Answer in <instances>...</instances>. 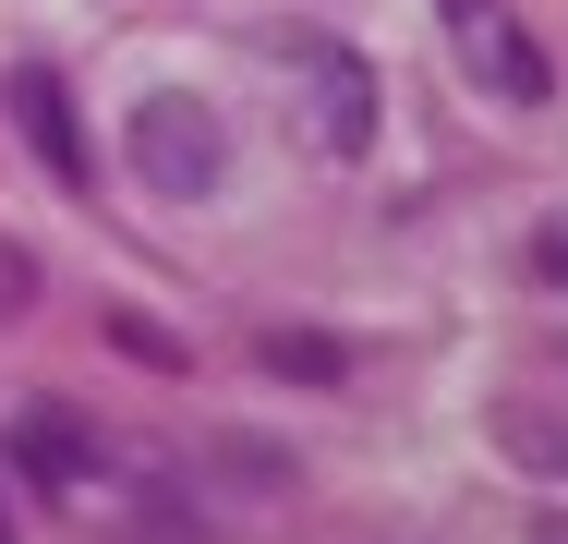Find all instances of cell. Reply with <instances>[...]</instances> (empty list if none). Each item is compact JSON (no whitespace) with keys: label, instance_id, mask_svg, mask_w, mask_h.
<instances>
[{"label":"cell","instance_id":"11","mask_svg":"<svg viewBox=\"0 0 568 544\" xmlns=\"http://www.w3.org/2000/svg\"><path fill=\"white\" fill-rule=\"evenodd\" d=\"M0 544H12V496H0Z\"/></svg>","mask_w":568,"mask_h":544},{"label":"cell","instance_id":"4","mask_svg":"<svg viewBox=\"0 0 568 544\" xmlns=\"http://www.w3.org/2000/svg\"><path fill=\"white\" fill-rule=\"evenodd\" d=\"M291 73L315 85V145L327 158H363L375 145V73H363V49L351 37H291Z\"/></svg>","mask_w":568,"mask_h":544},{"label":"cell","instance_id":"2","mask_svg":"<svg viewBox=\"0 0 568 544\" xmlns=\"http://www.w3.org/2000/svg\"><path fill=\"white\" fill-rule=\"evenodd\" d=\"M436 12H448L459 73H471L484 98H508V109H545V98H557V61L532 49V24H520L508 0H436Z\"/></svg>","mask_w":568,"mask_h":544},{"label":"cell","instance_id":"3","mask_svg":"<svg viewBox=\"0 0 568 544\" xmlns=\"http://www.w3.org/2000/svg\"><path fill=\"white\" fill-rule=\"evenodd\" d=\"M0 109L24 121V145H37V170H49L61 194H98V145H85V121H73V85H61L49 61H12V73H0Z\"/></svg>","mask_w":568,"mask_h":544},{"label":"cell","instance_id":"9","mask_svg":"<svg viewBox=\"0 0 568 544\" xmlns=\"http://www.w3.org/2000/svg\"><path fill=\"white\" fill-rule=\"evenodd\" d=\"M24 303H37V254H24V242H0V315H24Z\"/></svg>","mask_w":568,"mask_h":544},{"label":"cell","instance_id":"5","mask_svg":"<svg viewBox=\"0 0 568 544\" xmlns=\"http://www.w3.org/2000/svg\"><path fill=\"white\" fill-rule=\"evenodd\" d=\"M12 460L49 484V496H98V472H110V447H98V424L85 412H61V400H37L24 424H12Z\"/></svg>","mask_w":568,"mask_h":544},{"label":"cell","instance_id":"7","mask_svg":"<svg viewBox=\"0 0 568 544\" xmlns=\"http://www.w3.org/2000/svg\"><path fill=\"white\" fill-rule=\"evenodd\" d=\"M110 339H121V363H145V375H182V363H194L170 326H158V315H133V303H110Z\"/></svg>","mask_w":568,"mask_h":544},{"label":"cell","instance_id":"10","mask_svg":"<svg viewBox=\"0 0 568 544\" xmlns=\"http://www.w3.org/2000/svg\"><path fill=\"white\" fill-rule=\"evenodd\" d=\"M532 279H557V291H568V218H557V230H532Z\"/></svg>","mask_w":568,"mask_h":544},{"label":"cell","instance_id":"1","mask_svg":"<svg viewBox=\"0 0 568 544\" xmlns=\"http://www.w3.org/2000/svg\"><path fill=\"white\" fill-rule=\"evenodd\" d=\"M121 170H133L145 194L194 206V194L230 182V121L206 98H182V85H158V98H133V121H121Z\"/></svg>","mask_w":568,"mask_h":544},{"label":"cell","instance_id":"8","mask_svg":"<svg viewBox=\"0 0 568 544\" xmlns=\"http://www.w3.org/2000/svg\"><path fill=\"white\" fill-rule=\"evenodd\" d=\"M133 544H206V521H194L182 496H145V508H133Z\"/></svg>","mask_w":568,"mask_h":544},{"label":"cell","instance_id":"6","mask_svg":"<svg viewBox=\"0 0 568 544\" xmlns=\"http://www.w3.org/2000/svg\"><path fill=\"white\" fill-rule=\"evenodd\" d=\"M339 339H327V326H278V339H266V375H303V387H339Z\"/></svg>","mask_w":568,"mask_h":544}]
</instances>
